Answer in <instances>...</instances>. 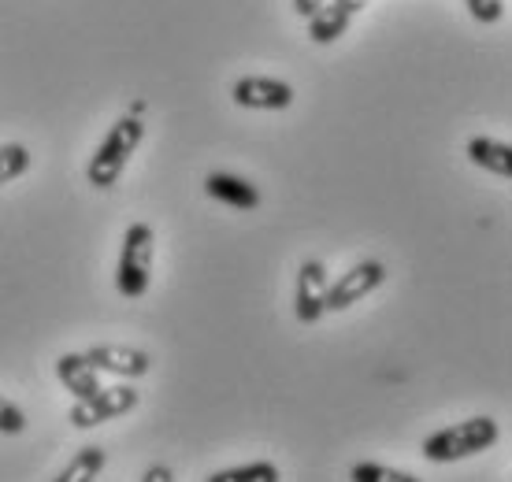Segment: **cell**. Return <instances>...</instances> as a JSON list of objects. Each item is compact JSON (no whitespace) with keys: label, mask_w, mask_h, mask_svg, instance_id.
<instances>
[{"label":"cell","mask_w":512,"mask_h":482,"mask_svg":"<svg viewBox=\"0 0 512 482\" xmlns=\"http://www.w3.org/2000/svg\"><path fill=\"white\" fill-rule=\"evenodd\" d=\"M501 438V427L494 416H472V419H461V423H449L442 431L427 434L420 445L423 460H431V464H457V460H468V457H479V453H487L494 449Z\"/></svg>","instance_id":"cell-1"},{"label":"cell","mask_w":512,"mask_h":482,"mask_svg":"<svg viewBox=\"0 0 512 482\" xmlns=\"http://www.w3.org/2000/svg\"><path fill=\"white\" fill-rule=\"evenodd\" d=\"M141 138H145L141 115H119L112 130L104 134V141L97 145V153L90 156V164H86V182L93 190H112L116 186L127 171L130 156L138 153Z\"/></svg>","instance_id":"cell-2"},{"label":"cell","mask_w":512,"mask_h":482,"mask_svg":"<svg viewBox=\"0 0 512 482\" xmlns=\"http://www.w3.org/2000/svg\"><path fill=\"white\" fill-rule=\"evenodd\" d=\"M153 260H156V234L149 223H130L127 234H123V245H119V260H116V290L127 297V301H138L149 293V282H153Z\"/></svg>","instance_id":"cell-3"},{"label":"cell","mask_w":512,"mask_h":482,"mask_svg":"<svg viewBox=\"0 0 512 482\" xmlns=\"http://www.w3.org/2000/svg\"><path fill=\"white\" fill-rule=\"evenodd\" d=\"M141 394L138 386H130V382H116V386H101L93 397H82L71 405L67 419H71V427L75 431H93V427H101V423H112V419H123L130 416L134 408H138Z\"/></svg>","instance_id":"cell-4"},{"label":"cell","mask_w":512,"mask_h":482,"mask_svg":"<svg viewBox=\"0 0 512 482\" xmlns=\"http://www.w3.org/2000/svg\"><path fill=\"white\" fill-rule=\"evenodd\" d=\"M386 279H390V271H386L383 260H360V264H353L349 271H342V279L327 286L323 308H327V312H346V308H353L357 301L372 297Z\"/></svg>","instance_id":"cell-5"},{"label":"cell","mask_w":512,"mask_h":482,"mask_svg":"<svg viewBox=\"0 0 512 482\" xmlns=\"http://www.w3.org/2000/svg\"><path fill=\"white\" fill-rule=\"evenodd\" d=\"M294 86L271 75H245L231 86V101L249 112H286L294 104Z\"/></svg>","instance_id":"cell-6"},{"label":"cell","mask_w":512,"mask_h":482,"mask_svg":"<svg viewBox=\"0 0 512 482\" xmlns=\"http://www.w3.org/2000/svg\"><path fill=\"white\" fill-rule=\"evenodd\" d=\"M327 286H331V275H327V267L323 260H305V264L297 267V279H294V316L297 323H320L327 316Z\"/></svg>","instance_id":"cell-7"},{"label":"cell","mask_w":512,"mask_h":482,"mask_svg":"<svg viewBox=\"0 0 512 482\" xmlns=\"http://www.w3.org/2000/svg\"><path fill=\"white\" fill-rule=\"evenodd\" d=\"M82 356L93 364V371L116 375L123 382L145 379L153 371V353H145L138 345H90Z\"/></svg>","instance_id":"cell-8"},{"label":"cell","mask_w":512,"mask_h":482,"mask_svg":"<svg viewBox=\"0 0 512 482\" xmlns=\"http://www.w3.org/2000/svg\"><path fill=\"white\" fill-rule=\"evenodd\" d=\"M205 193L212 201L234 208V212H253V208H260V201H264L249 178L231 175V171H212V175L205 178Z\"/></svg>","instance_id":"cell-9"},{"label":"cell","mask_w":512,"mask_h":482,"mask_svg":"<svg viewBox=\"0 0 512 482\" xmlns=\"http://www.w3.org/2000/svg\"><path fill=\"white\" fill-rule=\"evenodd\" d=\"M56 379L64 382V390L75 401L93 397L101 390V371H93V364L82 353H60L56 356Z\"/></svg>","instance_id":"cell-10"},{"label":"cell","mask_w":512,"mask_h":482,"mask_svg":"<svg viewBox=\"0 0 512 482\" xmlns=\"http://www.w3.org/2000/svg\"><path fill=\"white\" fill-rule=\"evenodd\" d=\"M468 164H475L479 171H487L494 178H512V149L498 138H472L464 145Z\"/></svg>","instance_id":"cell-11"},{"label":"cell","mask_w":512,"mask_h":482,"mask_svg":"<svg viewBox=\"0 0 512 482\" xmlns=\"http://www.w3.org/2000/svg\"><path fill=\"white\" fill-rule=\"evenodd\" d=\"M104 464H108V449L104 445H86V449H78L75 457L67 460V468L52 482H97Z\"/></svg>","instance_id":"cell-12"},{"label":"cell","mask_w":512,"mask_h":482,"mask_svg":"<svg viewBox=\"0 0 512 482\" xmlns=\"http://www.w3.org/2000/svg\"><path fill=\"white\" fill-rule=\"evenodd\" d=\"M205 482H282V471H279V464H271V460H253V464L212 471Z\"/></svg>","instance_id":"cell-13"},{"label":"cell","mask_w":512,"mask_h":482,"mask_svg":"<svg viewBox=\"0 0 512 482\" xmlns=\"http://www.w3.org/2000/svg\"><path fill=\"white\" fill-rule=\"evenodd\" d=\"M34 167V153L19 145V141H8V145H0V186H8L15 178H23L26 171Z\"/></svg>","instance_id":"cell-14"},{"label":"cell","mask_w":512,"mask_h":482,"mask_svg":"<svg viewBox=\"0 0 512 482\" xmlns=\"http://www.w3.org/2000/svg\"><path fill=\"white\" fill-rule=\"evenodd\" d=\"M349 482H420L416 475L401 468H390V464H375V460H360L349 468Z\"/></svg>","instance_id":"cell-15"},{"label":"cell","mask_w":512,"mask_h":482,"mask_svg":"<svg viewBox=\"0 0 512 482\" xmlns=\"http://www.w3.org/2000/svg\"><path fill=\"white\" fill-rule=\"evenodd\" d=\"M464 8H468L475 23L483 26H494L505 19V0H464Z\"/></svg>","instance_id":"cell-16"},{"label":"cell","mask_w":512,"mask_h":482,"mask_svg":"<svg viewBox=\"0 0 512 482\" xmlns=\"http://www.w3.org/2000/svg\"><path fill=\"white\" fill-rule=\"evenodd\" d=\"M26 431V412L15 401L0 397V434H23Z\"/></svg>","instance_id":"cell-17"},{"label":"cell","mask_w":512,"mask_h":482,"mask_svg":"<svg viewBox=\"0 0 512 482\" xmlns=\"http://www.w3.org/2000/svg\"><path fill=\"white\" fill-rule=\"evenodd\" d=\"M327 4H331V8L342 15V19H349V23H353V19H357L364 8H368V0H327Z\"/></svg>","instance_id":"cell-18"},{"label":"cell","mask_w":512,"mask_h":482,"mask_svg":"<svg viewBox=\"0 0 512 482\" xmlns=\"http://www.w3.org/2000/svg\"><path fill=\"white\" fill-rule=\"evenodd\" d=\"M141 482H175V471L167 468V464H153V468H145Z\"/></svg>","instance_id":"cell-19"},{"label":"cell","mask_w":512,"mask_h":482,"mask_svg":"<svg viewBox=\"0 0 512 482\" xmlns=\"http://www.w3.org/2000/svg\"><path fill=\"white\" fill-rule=\"evenodd\" d=\"M320 4H323V0H294V12L301 15V19H308V15L316 12Z\"/></svg>","instance_id":"cell-20"}]
</instances>
